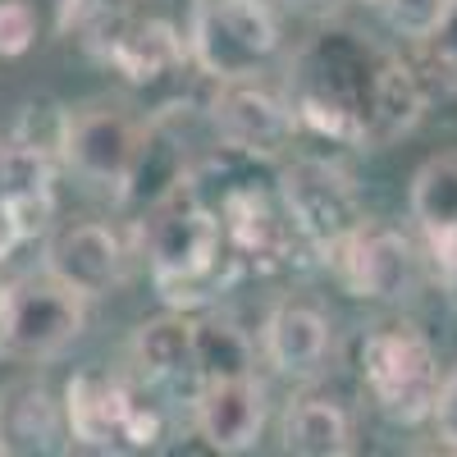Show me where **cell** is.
Returning a JSON list of instances; mask_svg holds the SVG:
<instances>
[{
	"instance_id": "obj_1",
	"label": "cell",
	"mask_w": 457,
	"mask_h": 457,
	"mask_svg": "<svg viewBox=\"0 0 457 457\" xmlns=\"http://www.w3.org/2000/svg\"><path fill=\"white\" fill-rule=\"evenodd\" d=\"M142 247L151 261L156 293L170 307H193L220 293V256L224 228L220 215L193 193V183H179L142 215Z\"/></svg>"
},
{
	"instance_id": "obj_2",
	"label": "cell",
	"mask_w": 457,
	"mask_h": 457,
	"mask_svg": "<svg viewBox=\"0 0 457 457\" xmlns=\"http://www.w3.org/2000/svg\"><path fill=\"white\" fill-rule=\"evenodd\" d=\"M87 325V297L60 284L51 270L23 275L0 288V357L55 361Z\"/></svg>"
},
{
	"instance_id": "obj_3",
	"label": "cell",
	"mask_w": 457,
	"mask_h": 457,
	"mask_svg": "<svg viewBox=\"0 0 457 457\" xmlns=\"http://www.w3.org/2000/svg\"><path fill=\"white\" fill-rule=\"evenodd\" d=\"M279 51V19L265 0H197L187 28V55L215 83L256 79Z\"/></svg>"
},
{
	"instance_id": "obj_4",
	"label": "cell",
	"mask_w": 457,
	"mask_h": 457,
	"mask_svg": "<svg viewBox=\"0 0 457 457\" xmlns=\"http://www.w3.org/2000/svg\"><path fill=\"white\" fill-rule=\"evenodd\" d=\"M361 379L375 407L398 426L430 421L439 394V361L421 329L411 325H379L361 343Z\"/></svg>"
},
{
	"instance_id": "obj_5",
	"label": "cell",
	"mask_w": 457,
	"mask_h": 457,
	"mask_svg": "<svg viewBox=\"0 0 457 457\" xmlns=\"http://www.w3.org/2000/svg\"><path fill=\"white\" fill-rule=\"evenodd\" d=\"M279 206L293 224V234L320 256L366 220L353 179L329 161H293L279 174Z\"/></svg>"
},
{
	"instance_id": "obj_6",
	"label": "cell",
	"mask_w": 457,
	"mask_h": 457,
	"mask_svg": "<svg viewBox=\"0 0 457 457\" xmlns=\"http://www.w3.org/2000/svg\"><path fill=\"white\" fill-rule=\"evenodd\" d=\"M334 279L348 288L353 297L366 302H394L407 297L416 284V252L403 234L394 228H379L370 220H361L343 243H334L325 252Z\"/></svg>"
},
{
	"instance_id": "obj_7",
	"label": "cell",
	"mask_w": 457,
	"mask_h": 457,
	"mask_svg": "<svg viewBox=\"0 0 457 457\" xmlns=\"http://www.w3.org/2000/svg\"><path fill=\"white\" fill-rule=\"evenodd\" d=\"M211 124H215V133L228 151L256 156V161L284 156L297 137L293 105L275 92L247 83V79L243 83H220V92L211 96Z\"/></svg>"
},
{
	"instance_id": "obj_8",
	"label": "cell",
	"mask_w": 457,
	"mask_h": 457,
	"mask_svg": "<svg viewBox=\"0 0 457 457\" xmlns=\"http://www.w3.org/2000/svg\"><path fill=\"white\" fill-rule=\"evenodd\" d=\"M146 142V129L133 114L114 110V105H96V110H79L69 120V142H64V165L73 174H83L92 183H110L124 187L137 151Z\"/></svg>"
},
{
	"instance_id": "obj_9",
	"label": "cell",
	"mask_w": 457,
	"mask_h": 457,
	"mask_svg": "<svg viewBox=\"0 0 457 457\" xmlns=\"http://www.w3.org/2000/svg\"><path fill=\"white\" fill-rule=\"evenodd\" d=\"M46 270L73 293H83L87 302L105 297L124 275V243L110 224H96V220L69 224L46 247Z\"/></svg>"
},
{
	"instance_id": "obj_10",
	"label": "cell",
	"mask_w": 457,
	"mask_h": 457,
	"mask_svg": "<svg viewBox=\"0 0 457 457\" xmlns=\"http://www.w3.org/2000/svg\"><path fill=\"white\" fill-rule=\"evenodd\" d=\"M426 114V83L407 60L398 55H379L375 79L366 92V114H361V146H389L407 137Z\"/></svg>"
},
{
	"instance_id": "obj_11",
	"label": "cell",
	"mask_w": 457,
	"mask_h": 457,
	"mask_svg": "<svg viewBox=\"0 0 457 457\" xmlns=\"http://www.w3.org/2000/svg\"><path fill=\"white\" fill-rule=\"evenodd\" d=\"M265 426V389L252 375L211 379L197 389V430L215 453H247Z\"/></svg>"
},
{
	"instance_id": "obj_12",
	"label": "cell",
	"mask_w": 457,
	"mask_h": 457,
	"mask_svg": "<svg viewBox=\"0 0 457 457\" xmlns=\"http://www.w3.org/2000/svg\"><path fill=\"white\" fill-rule=\"evenodd\" d=\"M64 407L42 379H10L0 389V453L5 457H46L60 448Z\"/></svg>"
},
{
	"instance_id": "obj_13",
	"label": "cell",
	"mask_w": 457,
	"mask_h": 457,
	"mask_svg": "<svg viewBox=\"0 0 457 457\" xmlns=\"http://www.w3.org/2000/svg\"><path fill=\"white\" fill-rule=\"evenodd\" d=\"M101 55L120 69L129 83H156L183 64L187 42L165 19H120L101 42Z\"/></svg>"
},
{
	"instance_id": "obj_14",
	"label": "cell",
	"mask_w": 457,
	"mask_h": 457,
	"mask_svg": "<svg viewBox=\"0 0 457 457\" xmlns=\"http://www.w3.org/2000/svg\"><path fill=\"white\" fill-rule=\"evenodd\" d=\"M133 398L137 394L124 379L101 375V370H83V375H73L69 389H64V426L87 448H114Z\"/></svg>"
},
{
	"instance_id": "obj_15",
	"label": "cell",
	"mask_w": 457,
	"mask_h": 457,
	"mask_svg": "<svg viewBox=\"0 0 457 457\" xmlns=\"http://www.w3.org/2000/svg\"><path fill=\"white\" fill-rule=\"evenodd\" d=\"M133 366L146 385H165V389H183V385H197V348H193V320L187 316H151L137 325L133 343Z\"/></svg>"
},
{
	"instance_id": "obj_16",
	"label": "cell",
	"mask_w": 457,
	"mask_h": 457,
	"mask_svg": "<svg viewBox=\"0 0 457 457\" xmlns=\"http://www.w3.org/2000/svg\"><path fill=\"white\" fill-rule=\"evenodd\" d=\"M329 353V320L307 302H279L265 320V357L279 375L307 379L325 366Z\"/></svg>"
},
{
	"instance_id": "obj_17",
	"label": "cell",
	"mask_w": 457,
	"mask_h": 457,
	"mask_svg": "<svg viewBox=\"0 0 457 457\" xmlns=\"http://www.w3.org/2000/svg\"><path fill=\"white\" fill-rule=\"evenodd\" d=\"M220 228L224 243L234 247L238 256H279L288 243V215L270 206V197L256 193V187H238L220 202Z\"/></svg>"
},
{
	"instance_id": "obj_18",
	"label": "cell",
	"mask_w": 457,
	"mask_h": 457,
	"mask_svg": "<svg viewBox=\"0 0 457 457\" xmlns=\"http://www.w3.org/2000/svg\"><path fill=\"white\" fill-rule=\"evenodd\" d=\"M279 439H284V453H297V457L353 453V426H348V416H343V407H334L329 398L288 403L284 421H279Z\"/></svg>"
},
{
	"instance_id": "obj_19",
	"label": "cell",
	"mask_w": 457,
	"mask_h": 457,
	"mask_svg": "<svg viewBox=\"0 0 457 457\" xmlns=\"http://www.w3.org/2000/svg\"><path fill=\"white\" fill-rule=\"evenodd\" d=\"M193 348H197V379H238L252 375V338L224 316H202L193 320Z\"/></svg>"
},
{
	"instance_id": "obj_20",
	"label": "cell",
	"mask_w": 457,
	"mask_h": 457,
	"mask_svg": "<svg viewBox=\"0 0 457 457\" xmlns=\"http://www.w3.org/2000/svg\"><path fill=\"white\" fill-rule=\"evenodd\" d=\"M411 220L421 224V234L435 228H457V156H430L411 174Z\"/></svg>"
},
{
	"instance_id": "obj_21",
	"label": "cell",
	"mask_w": 457,
	"mask_h": 457,
	"mask_svg": "<svg viewBox=\"0 0 457 457\" xmlns=\"http://www.w3.org/2000/svg\"><path fill=\"white\" fill-rule=\"evenodd\" d=\"M69 120H73V110H64L60 101L51 96H37L19 110V120H14V142L37 151V156H46L55 165H64V142H69Z\"/></svg>"
},
{
	"instance_id": "obj_22",
	"label": "cell",
	"mask_w": 457,
	"mask_h": 457,
	"mask_svg": "<svg viewBox=\"0 0 457 457\" xmlns=\"http://www.w3.org/2000/svg\"><path fill=\"white\" fill-rule=\"evenodd\" d=\"M51 183H55V161L19 146L14 137L0 142V202L28 197V193H51Z\"/></svg>"
},
{
	"instance_id": "obj_23",
	"label": "cell",
	"mask_w": 457,
	"mask_h": 457,
	"mask_svg": "<svg viewBox=\"0 0 457 457\" xmlns=\"http://www.w3.org/2000/svg\"><path fill=\"white\" fill-rule=\"evenodd\" d=\"M385 19L398 37H407V42H430V37L444 28L453 0H385Z\"/></svg>"
},
{
	"instance_id": "obj_24",
	"label": "cell",
	"mask_w": 457,
	"mask_h": 457,
	"mask_svg": "<svg viewBox=\"0 0 457 457\" xmlns=\"http://www.w3.org/2000/svg\"><path fill=\"white\" fill-rule=\"evenodd\" d=\"M37 42V10L28 0H0V60H19Z\"/></svg>"
},
{
	"instance_id": "obj_25",
	"label": "cell",
	"mask_w": 457,
	"mask_h": 457,
	"mask_svg": "<svg viewBox=\"0 0 457 457\" xmlns=\"http://www.w3.org/2000/svg\"><path fill=\"white\" fill-rule=\"evenodd\" d=\"M5 206H10V215H14V224H19L23 243H32V238L51 234V224H55V187H51V193H28V197H10Z\"/></svg>"
},
{
	"instance_id": "obj_26",
	"label": "cell",
	"mask_w": 457,
	"mask_h": 457,
	"mask_svg": "<svg viewBox=\"0 0 457 457\" xmlns=\"http://www.w3.org/2000/svg\"><path fill=\"white\" fill-rule=\"evenodd\" d=\"M161 435H165L161 411L146 407L142 398H133V407H129V416H124V426H120V448H156Z\"/></svg>"
},
{
	"instance_id": "obj_27",
	"label": "cell",
	"mask_w": 457,
	"mask_h": 457,
	"mask_svg": "<svg viewBox=\"0 0 457 457\" xmlns=\"http://www.w3.org/2000/svg\"><path fill=\"white\" fill-rule=\"evenodd\" d=\"M430 421L439 430V439L448 448H457V370L439 379V394H435V407H430Z\"/></svg>"
},
{
	"instance_id": "obj_28",
	"label": "cell",
	"mask_w": 457,
	"mask_h": 457,
	"mask_svg": "<svg viewBox=\"0 0 457 457\" xmlns=\"http://www.w3.org/2000/svg\"><path fill=\"white\" fill-rule=\"evenodd\" d=\"M426 252L435 261L439 279H457V228H435V234H426Z\"/></svg>"
},
{
	"instance_id": "obj_29",
	"label": "cell",
	"mask_w": 457,
	"mask_h": 457,
	"mask_svg": "<svg viewBox=\"0 0 457 457\" xmlns=\"http://www.w3.org/2000/svg\"><path fill=\"white\" fill-rule=\"evenodd\" d=\"M430 42H435V60H439V69L448 73V79H457V0H453V10H448L444 28L430 37Z\"/></svg>"
},
{
	"instance_id": "obj_30",
	"label": "cell",
	"mask_w": 457,
	"mask_h": 457,
	"mask_svg": "<svg viewBox=\"0 0 457 457\" xmlns=\"http://www.w3.org/2000/svg\"><path fill=\"white\" fill-rule=\"evenodd\" d=\"M19 247H23V234H19V224H14L10 206L0 202V265H5V261H10Z\"/></svg>"
},
{
	"instance_id": "obj_31",
	"label": "cell",
	"mask_w": 457,
	"mask_h": 457,
	"mask_svg": "<svg viewBox=\"0 0 457 457\" xmlns=\"http://www.w3.org/2000/svg\"><path fill=\"white\" fill-rule=\"evenodd\" d=\"M288 5H297V10H334V5H343V0H288Z\"/></svg>"
},
{
	"instance_id": "obj_32",
	"label": "cell",
	"mask_w": 457,
	"mask_h": 457,
	"mask_svg": "<svg viewBox=\"0 0 457 457\" xmlns=\"http://www.w3.org/2000/svg\"><path fill=\"white\" fill-rule=\"evenodd\" d=\"M366 5H385V0H366Z\"/></svg>"
}]
</instances>
